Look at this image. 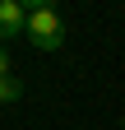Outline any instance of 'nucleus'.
<instances>
[{
    "label": "nucleus",
    "instance_id": "1",
    "mask_svg": "<svg viewBox=\"0 0 125 130\" xmlns=\"http://www.w3.org/2000/svg\"><path fill=\"white\" fill-rule=\"evenodd\" d=\"M23 37L33 42L37 51H60V42H65V19L56 14V5L28 14V32H23Z\"/></svg>",
    "mask_w": 125,
    "mask_h": 130
},
{
    "label": "nucleus",
    "instance_id": "2",
    "mask_svg": "<svg viewBox=\"0 0 125 130\" xmlns=\"http://www.w3.org/2000/svg\"><path fill=\"white\" fill-rule=\"evenodd\" d=\"M28 32V9L19 0H0V42L5 37H23Z\"/></svg>",
    "mask_w": 125,
    "mask_h": 130
},
{
    "label": "nucleus",
    "instance_id": "3",
    "mask_svg": "<svg viewBox=\"0 0 125 130\" xmlns=\"http://www.w3.org/2000/svg\"><path fill=\"white\" fill-rule=\"evenodd\" d=\"M19 98H23V84L14 74H0V102H19Z\"/></svg>",
    "mask_w": 125,
    "mask_h": 130
},
{
    "label": "nucleus",
    "instance_id": "4",
    "mask_svg": "<svg viewBox=\"0 0 125 130\" xmlns=\"http://www.w3.org/2000/svg\"><path fill=\"white\" fill-rule=\"evenodd\" d=\"M19 5H23L28 14H33V9H46V5H51V0H19Z\"/></svg>",
    "mask_w": 125,
    "mask_h": 130
},
{
    "label": "nucleus",
    "instance_id": "5",
    "mask_svg": "<svg viewBox=\"0 0 125 130\" xmlns=\"http://www.w3.org/2000/svg\"><path fill=\"white\" fill-rule=\"evenodd\" d=\"M0 74H9V51H5V42H0Z\"/></svg>",
    "mask_w": 125,
    "mask_h": 130
},
{
    "label": "nucleus",
    "instance_id": "6",
    "mask_svg": "<svg viewBox=\"0 0 125 130\" xmlns=\"http://www.w3.org/2000/svg\"><path fill=\"white\" fill-rule=\"evenodd\" d=\"M120 130H125V116H120Z\"/></svg>",
    "mask_w": 125,
    "mask_h": 130
}]
</instances>
